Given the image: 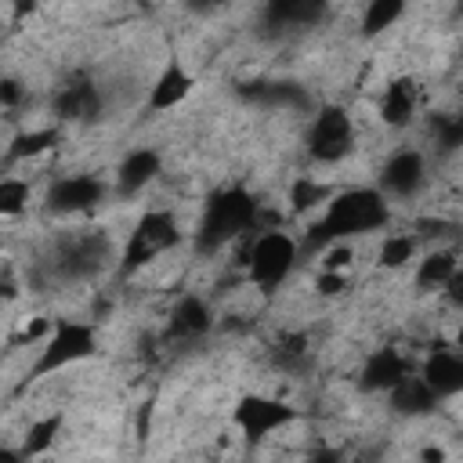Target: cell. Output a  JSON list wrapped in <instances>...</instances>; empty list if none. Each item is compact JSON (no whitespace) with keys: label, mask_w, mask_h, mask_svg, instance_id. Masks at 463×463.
Returning <instances> with one entry per match:
<instances>
[{"label":"cell","mask_w":463,"mask_h":463,"mask_svg":"<svg viewBox=\"0 0 463 463\" xmlns=\"http://www.w3.org/2000/svg\"><path fill=\"white\" fill-rule=\"evenodd\" d=\"M391 224V199L376 188V184H354V188H340L322 217L311 224L307 242L315 246H329V242H351L358 235H373V232H387Z\"/></svg>","instance_id":"obj_1"},{"label":"cell","mask_w":463,"mask_h":463,"mask_svg":"<svg viewBox=\"0 0 463 463\" xmlns=\"http://www.w3.org/2000/svg\"><path fill=\"white\" fill-rule=\"evenodd\" d=\"M264 210L257 203V195L242 184H228L206 195L199 221H195V250L199 253H217L224 246H232L235 239H250L257 232H264Z\"/></svg>","instance_id":"obj_2"},{"label":"cell","mask_w":463,"mask_h":463,"mask_svg":"<svg viewBox=\"0 0 463 463\" xmlns=\"http://www.w3.org/2000/svg\"><path fill=\"white\" fill-rule=\"evenodd\" d=\"M112 239L101 228H76L54 239L47 260H40V271L51 282H90L112 264Z\"/></svg>","instance_id":"obj_3"},{"label":"cell","mask_w":463,"mask_h":463,"mask_svg":"<svg viewBox=\"0 0 463 463\" xmlns=\"http://www.w3.org/2000/svg\"><path fill=\"white\" fill-rule=\"evenodd\" d=\"M297 257H300V246H297V239L289 232L264 228V232H257V235L246 239V250H242L246 282L253 289H260V293H275L289 279Z\"/></svg>","instance_id":"obj_4"},{"label":"cell","mask_w":463,"mask_h":463,"mask_svg":"<svg viewBox=\"0 0 463 463\" xmlns=\"http://www.w3.org/2000/svg\"><path fill=\"white\" fill-rule=\"evenodd\" d=\"M181 239H184V232H181V224H177V217H174L170 210H159V206L145 210V213L134 221L130 235H127V246H123V253H119V271H123V275L145 271V268L156 264L163 253H170L174 246H181Z\"/></svg>","instance_id":"obj_5"},{"label":"cell","mask_w":463,"mask_h":463,"mask_svg":"<svg viewBox=\"0 0 463 463\" xmlns=\"http://www.w3.org/2000/svg\"><path fill=\"white\" fill-rule=\"evenodd\" d=\"M98 351V329L87 318H58L54 333L36 347V362L29 365V380L54 376Z\"/></svg>","instance_id":"obj_6"},{"label":"cell","mask_w":463,"mask_h":463,"mask_svg":"<svg viewBox=\"0 0 463 463\" xmlns=\"http://www.w3.org/2000/svg\"><path fill=\"white\" fill-rule=\"evenodd\" d=\"M297 420H300V409L293 402L271 398V394H246L232 409V427L242 434L246 445H260V441L275 438L279 430L293 427Z\"/></svg>","instance_id":"obj_7"},{"label":"cell","mask_w":463,"mask_h":463,"mask_svg":"<svg viewBox=\"0 0 463 463\" xmlns=\"http://www.w3.org/2000/svg\"><path fill=\"white\" fill-rule=\"evenodd\" d=\"M354 119L344 105H318L311 112V123H307V134H304V145H307V156L322 166H333L340 159L351 156L354 148Z\"/></svg>","instance_id":"obj_8"},{"label":"cell","mask_w":463,"mask_h":463,"mask_svg":"<svg viewBox=\"0 0 463 463\" xmlns=\"http://www.w3.org/2000/svg\"><path fill=\"white\" fill-rule=\"evenodd\" d=\"M109 195V184L98 174H65L54 177L43 192V206L58 217H76V213H90L94 206H101Z\"/></svg>","instance_id":"obj_9"},{"label":"cell","mask_w":463,"mask_h":463,"mask_svg":"<svg viewBox=\"0 0 463 463\" xmlns=\"http://www.w3.org/2000/svg\"><path fill=\"white\" fill-rule=\"evenodd\" d=\"M213 307H210V300L206 297H199V293H184L174 307H170V315H166V326H163V347H188V344H195V340H203V336H210L213 333Z\"/></svg>","instance_id":"obj_10"},{"label":"cell","mask_w":463,"mask_h":463,"mask_svg":"<svg viewBox=\"0 0 463 463\" xmlns=\"http://www.w3.org/2000/svg\"><path fill=\"white\" fill-rule=\"evenodd\" d=\"M109 109V90L90 76H72L54 90V116L65 123H94Z\"/></svg>","instance_id":"obj_11"},{"label":"cell","mask_w":463,"mask_h":463,"mask_svg":"<svg viewBox=\"0 0 463 463\" xmlns=\"http://www.w3.org/2000/svg\"><path fill=\"white\" fill-rule=\"evenodd\" d=\"M427 184V159L420 148H398L387 156V163L380 166L376 188L387 199H416Z\"/></svg>","instance_id":"obj_12"},{"label":"cell","mask_w":463,"mask_h":463,"mask_svg":"<svg viewBox=\"0 0 463 463\" xmlns=\"http://www.w3.org/2000/svg\"><path fill=\"white\" fill-rule=\"evenodd\" d=\"M420 365L409 358V351H402V347H376L373 354H365V362L358 369V387L365 394H391Z\"/></svg>","instance_id":"obj_13"},{"label":"cell","mask_w":463,"mask_h":463,"mask_svg":"<svg viewBox=\"0 0 463 463\" xmlns=\"http://www.w3.org/2000/svg\"><path fill=\"white\" fill-rule=\"evenodd\" d=\"M163 174V156L152 145H134L119 163H116V177H112V192L123 199L141 195L156 177Z\"/></svg>","instance_id":"obj_14"},{"label":"cell","mask_w":463,"mask_h":463,"mask_svg":"<svg viewBox=\"0 0 463 463\" xmlns=\"http://www.w3.org/2000/svg\"><path fill=\"white\" fill-rule=\"evenodd\" d=\"M420 376L438 394V402H449V398L463 394V351H456L452 344L430 347L427 358L420 362Z\"/></svg>","instance_id":"obj_15"},{"label":"cell","mask_w":463,"mask_h":463,"mask_svg":"<svg viewBox=\"0 0 463 463\" xmlns=\"http://www.w3.org/2000/svg\"><path fill=\"white\" fill-rule=\"evenodd\" d=\"M329 14L326 4L318 0H275L268 7H260V22L268 25L271 36H289V33H304L322 25Z\"/></svg>","instance_id":"obj_16"},{"label":"cell","mask_w":463,"mask_h":463,"mask_svg":"<svg viewBox=\"0 0 463 463\" xmlns=\"http://www.w3.org/2000/svg\"><path fill=\"white\" fill-rule=\"evenodd\" d=\"M420 105H423V90L412 76H394L383 90H380V123L391 127V130H402L409 127L416 116H420Z\"/></svg>","instance_id":"obj_17"},{"label":"cell","mask_w":463,"mask_h":463,"mask_svg":"<svg viewBox=\"0 0 463 463\" xmlns=\"http://www.w3.org/2000/svg\"><path fill=\"white\" fill-rule=\"evenodd\" d=\"M192 87H195L192 72H188L181 61H166L163 72L152 80L145 105H148V112H174V109L192 94Z\"/></svg>","instance_id":"obj_18"},{"label":"cell","mask_w":463,"mask_h":463,"mask_svg":"<svg viewBox=\"0 0 463 463\" xmlns=\"http://www.w3.org/2000/svg\"><path fill=\"white\" fill-rule=\"evenodd\" d=\"M459 271V257L452 250H427L420 260H416V271H412V286L420 293H445V286L452 282V275Z\"/></svg>","instance_id":"obj_19"},{"label":"cell","mask_w":463,"mask_h":463,"mask_svg":"<svg viewBox=\"0 0 463 463\" xmlns=\"http://www.w3.org/2000/svg\"><path fill=\"white\" fill-rule=\"evenodd\" d=\"M387 402H391V409L398 412V416H405V420H420V416H430L441 402H438V394L423 383V376H420V369L412 373V376H405L391 394H387Z\"/></svg>","instance_id":"obj_20"},{"label":"cell","mask_w":463,"mask_h":463,"mask_svg":"<svg viewBox=\"0 0 463 463\" xmlns=\"http://www.w3.org/2000/svg\"><path fill=\"white\" fill-rule=\"evenodd\" d=\"M61 145V130L58 127H33V130H18L4 152V163H25V159H40L43 152Z\"/></svg>","instance_id":"obj_21"},{"label":"cell","mask_w":463,"mask_h":463,"mask_svg":"<svg viewBox=\"0 0 463 463\" xmlns=\"http://www.w3.org/2000/svg\"><path fill=\"white\" fill-rule=\"evenodd\" d=\"M420 253V235L416 232H387L380 239V250H376V264L383 271H402L405 264H412Z\"/></svg>","instance_id":"obj_22"},{"label":"cell","mask_w":463,"mask_h":463,"mask_svg":"<svg viewBox=\"0 0 463 463\" xmlns=\"http://www.w3.org/2000/svg\"><path fill=\"white\" fill-rule=\"evenodd\" d=\"M333 195H336V192H333L326 181L307 177V174H297L293 184H289V210H293V213H307V210H315V206H326Z\"/></svg>","instance_id":"obj_23"},{"label":"cell","mask_w":463,"mask_h":463,"mask_svg":"<svg viewBox=\"0 0 463 463\" xmlns=\"http://www.w3.org/2000/svg\"><path fill=\"white\" fill-rule=\"evenodd\" d=\"M398 18H405V4H398V0H373V4L362 7L358 29H362V36H380V33H387Z\"/></svg>","instance_id":"obj_24"},{"label":"cell","mask_w":463,"mask_h":463,"mask_svg":"<svg viewBox=\"0 0 463 463\" xmlns=\"http://www.w3.org/2000/svg\"><path fill=\"white\" fill-rule=\"evenodd\" d=\"M29 195H33L29 177L7 174V177L0 181V213H4V217H18V213H25V210H29Z\"/></svg>","instance_id":"obj_25"},{"label":"cell","mask_w":463,"mask_h":463,"mask_svg":"<svg viewBox=\"0 0 463 463\" xmlns=\"http://www.w3.org/2000/svg\"><path fill=\"white\" fill-rule=\"evenodd\" d=\"M58 427H61V416H43V420L29 423L25 441H22V456H25V463H29V456H40V452H47V449L54 445Z\"/></svg>","instance_id":"obj_26"},{"label":"cell","mask_w":463,"mask_h":463,"mask_svg":"<svg viewBox=\"0 0 463 463\" xmlns=\"http://www.w3.org/2000/svg\"><path fill=\"white\" fill-rule=\"evenodd\" d=\"M354 264V246L351 242H329L322 250V260H318V271H347Z\"/></svg>","instance_id":"obj_27"},{"label":"cell","mask_w":463,"mask_h":463,"mask_svg":"<svg viewBox=\"0 0 463 463\" xmlns=\"http://www.w3.org/2000/svg\"><path fill=\"white\" fill-rule=\"evenodd\" d=\"M344 289H351V275L347 271H318L315 275V293L318 297H340Z\"/></svg>","instance_id":"obj_28"},{"label":"cell","mask_w":463,"mask_h":463,"mask_svg":"<svg viewBox=\"0 0 463 463\" xmlns=\"http://www.w3.org/2000/svg\"><path fill=\"white\" fill-rule=\"evenodd\" d=\"M25 87H22V80H14V76H4V83H0V105H4V112L7 116H14V109L25 101Z\"/></svg>","instance_id":"obj_29"},{"label":"cell","mask_w":463,"mask_h":463,"mask_svg":"<svg viewBox=\"0 0 463 463\" xmlns=\"http://www.w3.org/2000/svg\"><path fill=\"white\" fill-rule=\"evenodd\" d=\"M445 300L463 315V264H459V271L452 275V282L445 286Z\"/></svg>","instance_id":"obj_30"},{"label":"cell","mask_w":463,"mask_h":463,"mask_svg":"<svg viewBox=\"0 0 463 463\" xmlns=\"http://www.w3.org/2000/svg\"><path fill=\"white\" fill-rule=\"evenodd\" d=\"M307 463H344V456H340V452H333V449H318V452H311V456H307Z\"/></svg>","instance_id":"obj_31"},{"label":"cell","mask_w":463,"mask_h":463,"mask_svg":"<svg viewBox=\"0 0 463 463\" xmlns=\"http://www.w3.org/2000/svg\"><path fill=\"white\" fill-rule=\"evenodd\" d=\"M420 463H445V449L441 445H427L420 452Z\"/></svg>","instance_id":"obj_32"},{"label":"cell","mask_w":463,"mask_h":463,"mask_svg":"<svg viewBox=\"0 0 463 463\" xmlns=\"http://www.w3.org/2000/svg\"><path fill=\"white\" fill-rule=\"evenodd\" d=\"M452 347L463 351V315H459V326H456V333H452Z\"/></svg>","instance_id":"obj_33"}]
</instances>
